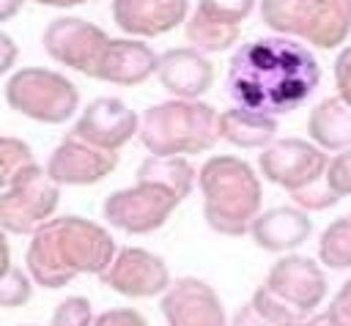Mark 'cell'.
<instances>
[{
	"instance_id": "1",
	"label": "cell",
	"mask_w": 351,
	"mask_h": 326,
	"mask_svg": "<svg viewBox=\"0 0 351 326\" xmlns=\"http://www.w3.org/2000/svg\"><path fill=\"white\" fill-rule=\"evenodd\" d=\"M225 82L236 107L277 118L293 112L313 96L321 82V66L302 41L261 36L239 44L230 55Z\"/></svg>"
},
{
	"instance_id": "2",
	"label": "cell",
	"mask_w": 351,
	"mask_h": 326,
	"mask_svg": "<svg viewBox=\"0 0 351 326\" xmlns=\"http://www.w3.org/2000/svg\"><path fill=\"white\" fill-rule=\"evenodd\" d=\"M115 238L93 219L85 216H52L44 222L27 244L25 263L33 282L41 288H63L80 274H104L115 260Z\"/></svg>"
},
{
	"instance_id": "3",
	"label": "cell",
	"mask_w": 351,
	"mask_h": 326,
	"mask_svg": "<svg viewBox=\"0 0 351 326\" xmlns=\"http://www.w3.org/2000/svg\"><path fill=\"white\" fill-rule=\"evenodd\" d=\"M197 186L203 195V216L219 236H244L263 205V189L258 173L233 153L211 156L197 170Z\"/></svg>"
},
{
	"instance_id": "4",
	"label": "cell",
	"mask_w": 351,
	"mask_h": 326,
	"mask_svg": "<svg viewBox=\"0 0 351 326\" xmlns=\"http://www.w3.org/2000/svg\"><path fill=\"white\" fill-rule=\"evenodd\" d=\"M222 140L219 112L200 99H167L143 112L140 142L151 156H192Z\"/></svg>"
},
{
	"instance_id": "5",
	"label": "cell",
	"mask_w": 351,
	"mask_h": 326,
	"mask_svg": "<svg viewBox=\"0 0 351 326\" xmlns=\"http://www.w3.org/2000/svg\"><path fill=\"white\" fill-rule=\"evenodd\" d=\"M261 19L274 36L335 49L351 33V0H261Z\"/></svg>"
},
{
	"instance_id": "6",
	"label": "cell",
	"mask_w": 351,
	"mask_h": 326,
	"mask_svg": "<svg viewBox=\"0 0 351 326\" xmlns=\"http://www.w3.org/2000/svg\"><path fill=\"white\" fill-rule=\"evenodd\" d=\"M5 101L19 115L38 123H63L80 107L77 85L60 71L25 66L5 79Z\"/></svg>"
},
{
	"instance_id": "7",
	"label": "cell",
	"mask_w": 351,
	"mask_h": 326,
	"mask_svg": "<svg viewBox=\"0 0 351 326\" xmlns=\"http://www.w3.org/2000/svg\"><path fill=\"white\" fill-rule=\"evenodd\" d=\"M0 186V225L5 233L16 236H33L44 222L52 219L60 200V184L41 164L22 170Z\"/></svg>"
},
{
	"instance_id": "8",
	"label": "cell",
	"mask_w": 351,
	"mask_h": 326,
	"mask_svg": "<svg viewBox=\"0 0 351 326\" xmlns=\"http://www.w3.org/2000/svg\"><path fill=\"white\" fill-rule=\"evenodd\" d=\"M178 197L159 186V184H143L137 181L129 189H115L112 195L104 197L101 203V214L107 219V225H112L115 230L132 233V236H145L159 230L173 211L178 208Z\"/></svg>"
},
{
	"instance_id": "9",
	"label": "cell",
	"mask_w": 351,
	"mask_h": 326,
	"mask_svg": "<svg viewBox=\"0 0 351 326\" xmlns=\"http://www.w3.org/2000/svg\"><path fill=\"white\" fill-rule=\"evenodd\" d=\"M326 167H329L326 151L318 148L315 142H307L299 137L274 140L258 156L261 175L288 192H299L304 186L318 184L324 178Z\"/></svg>"
},
{
	"instance_id": "10",
	"label": "cell",
	"mask_w": 351,
	"mask_h": 326,
	"mask_svg": "<svg viewBox=\"0 0 351 326\" xmlns=\"http://www.w3.org/2000/svg\"><path fill=\"white\" fill-rule=\"evenodd\" d=\"M263 285L299 321H304L326 299V274H324L321 263L307 258V255H285V258H280L269 268Z\"/></svg>"
},
{
	"instance_id": "11",
	"label": "cell",
	"mask_w": 351,
	"mask_h": 326,
	"mask_svg": "<svg viewBox=\"0 0 351 326\" xmlns=\"http://www.w3.org/2000/svg\"><path fill=\"white\" fill-rule=\"evenodd\" d=\"M107 44L110 36L82 16H58L41 33V47L55 63H63L88 77L93 74Z\"/></svg>"
},
{
	"instance_id": "12",
	"label": "cell",
	"mask_w": 351,
	"mask_h": 326,
	"mask_svg": "<svg viewBox=\"0 0 351 326\" xmlns=\"http://www.w3.org/2000/svg\"><path fill=\"white\" fill-rule=\"evenodd\" d=\"M110 290L126 296V299H151L162 296L173 279L167 263L143 247H121L110 268L99 277Z\"/></svg>"
},
{
	"instance_id": "13",
	"label": "cell",
	"mask_w": 351,
	"mask_h": 326,
	"mask_svg": "<svg viewBox=\"0 0 351 326\" xmlns=\"http://www.w3.org/2000/svg\"><path fill=\"white\" fill-rule=\"evenodd\" d=\"M140 121L143 115H137L126 101L115 96H99L85 104L71 134L96 148L121 151L134 134H140Z\"/></svg>"
},
{
	"instance_id": "14",
	"label": "cell",
	"mask_w": 351,
	"mask_h": 326,
	"mask_svg": "<svg viewBox=\"0 0 351 326\" xmlns=\"http://www.w3.org/2000/svg\"><path fill=\"white\" fill-rule=\"evenodd\" d=\"M159 310L167 326H228L222 299L197 277H178L162 293Z\"/></svg>"
},
{
	"instance_id": "15",
	"label": "cell",
	"mask_w": 351,
	"mask_h": 326,
	"mask_svg": "<svg viewBox=\"0 0 351 326\" xmlns=\"http://www.w3.org/2000/svg\"><path fill=\"white\" fill-rule=\"evenodd\" d=\"M44 167L60 186H90L118 167V151H104L69 134L55 145Z\"/></svg>"
},
{
	"instance_id": "16",
	"label": "cell",
	"mask_w": 351,
	"mask_h": 326,
	"mask_svg": "<svg viewBox=\"0 0 351 326\" xmlns=\"http://www.w3.org/2000/svg\"><path fill=\"white\" fill-rule=\"evenodd\" d=\"M112 19L129 38H154L189 19V0H112Z\"/></svg>"
},
{
	"instance_id": "17",
	"label": "cell",
	"mask_w": 351,
	"mask_h": 326,
	"mask_svg": "<svg viewBox=\"0 0 351 326\" xmlns=\"http://www.w3.org/2000/svg\"><path fill=\"white\" fill-rule=\"evenodd\" d=\"M156 68H159V55L145 41L126 36V38H110L90 77L110 85L134 88L143 85L151 74H156Z\"/></svg>"
},
{
	"instance_id": "18",
	"label": "cell",
	"mask_w": 351,
	"mask_h": 326,
	"mask_svg": "<svg viewBox=\"0 0 351 326\" xmlns=\"http://www.w3.org/2000/svg\"><path fill=\"white\" fill-rule=\"evenodd\" d=\"M156 77L173 99H200L214 82V66L195 47H173L159 55Z\"/></svg>"
},
{
	"instance_id": "19",
	"label": "cell",
	"mask_w": 351,
	"mask_h": 326,
	"mask_svg": "<svg viewBox=\"0 0 351 326\" xmlns=\"http://www.w3.org/2000/svg\"><path fill=\"white\" fill-rule=\"evenodd\" d=\"M313 233V219L299 205H277L261 211L250 227L255 247L263 252H291L302 247Z\"/></svg>"
},
{
	"instance_id": "20",
	"label": "cell",
	"mask_w": 351,
	"mask_h": 326,
	"mask_svg": "<svg viewBox=\"0 0 351 326\" xmlns=\"http://www.w3.org/2000/svg\"><path fill=\"white\" fill-rule=\"evenodd\" d=\"M307 134L324 151H348L351 148V104L340 96L321 99L307 115Z\"/></svg>"
},
{
	"instance_id": "21",
	"label": "cell",
	"mask_w": 351,
	"mask_h": 326,
	"mask_svg": "<svg viewBox=\"0 0 351 326\" xmlns=\"http://www.w3.org/2000/svg\"><path fill=\"white\" fill-rule=\"evenodd\" d=\"M219 134L225 142L236 148H269L277 137V118L247 110V107H228L219 112Z\"/></svg>"
},
{
	"instance_id": "22",
	"label": "cell",
	"mask_w": 351,
	"mask_h": 326,
	"mask_svg": "<svg viewBox=\"0 0 351 326\" xmlns=\"http://www.w3.org/2000/svg\"><path fill=\"white\" fill-rule=\"evenodd\" d=\"M137 181L143 184H159L170 189L178 200L192 195V186L197 181V173L186 156H145L137 167Z\"/></svg>"
},
{
	"instance_id": "23",
	"label": "cell",
	"mask_w": 351,
	"mask_h": 326,
	"mask_svg": "<svg viewBox=\"0 0 351 326\" xmlns=\"http://www.w3.org/2000/svg\"><path fill=\"white\" fill-rule=\"evenodd\" d=\"M184 30H186L189 47H195V49L203 52V55L230 49V47L239 44V36H241V25H228V22L211 19V16L200 14L197 8H195V14H189V19L184 22Z\"/></svg>"
},
{
	"instance_id": "24",
	"label": "cell",
	"mask_w": 351,
	"mask_h": 326,
	"mask_svg": "<svg viewBox=\"0 0 351 326\" xmlns=\"http://www.w3.org/2000/svg\"><path fill=\"white\" fill-rule=\"evenodd\" d=\"M318 260L326 268H351V214L326 225L318 238Z\"/></svg>"
},
{
	"instance_id": "25",
	"label": "cell",
	"mask_w": 351,
	"mask_h": 326,
	"mask_svg": "<svg viewBox=\"0 0 351 326\" xmlns=\"http://www.w3.org/2000/svg\"><path fill=\"white\" fill-rule=\"evenodd\" d=\"M33 164H38V162L25 140L11 137V134H5L0 140V184L11 181L14 175H19L22 170H27Z\"/></svg>"
},
{
	"instance_id": "26",
	"label": "cell",
	"mask_w": 351,
	"mask_h": 326,
	"mask_svg": "<svg viewBox=\"0 0 351 326\" xmlns=\"http://www.w3.org/2000/svg\"><path fill=\"white\" fill-rule=\"evenodd\" d=\"M33 296V277L16 266H11L8 271H0V301L3 307L14 310V307H25Z\"/></svg>"
},
{
	"instance_id": "27",
	"label": "cell",
	"mask_w": 351,
	"mask_h": 326,
	"mask_svg": "<svg viewBox=\"0 0 351 326\" xmlns=\"http://www.w3.org/2000/svg\"><path fill=\"white\" fill-rule=\"evenodd\" d=\"M96 315L85 296H66L49 318V326H93Z\"/></svg>"
},
{
	"instance_id": "28",
	"label": "cell",
	"mask_w": 351,
	"mask_h": 326,
	"mask_svg": "<svg viewBox=\"0 0 351 326\" xmlns=\"http://www.w3.org/2000/svg\"><path fill=\"white\" fill-rule=\"evenodd\" d=\"M255 3L258 0H197V11L228 25H241L252 14Z\"/></svg>"
},
{
	"instance_id": "29",
	"label": "cell",
	"mask_w": 351,
	"mask_h": 326,
	"mask_svg": "<svg viewBox=\"0 0 351 326\" xmlns=\"http://www.w3.org/2000/svg\"><path fill=\"white\" fill-rule=\"evenodd\" d=\"M324 184L329 186V192L343 200V197H351V148L348 151H340L329 159V167L324 173Z\"/></svg>"
},
{
	"instance_id": "30",
	"label": "cell",
	"mask_w": 351,
	"mask_h": 326,
	"mask_svg": "<svg viewBox=\"0 0 351 326\" xmlns=\"http://www.w3.org/2000/svg\"><path fill=\"white\" fill-rule=\"evenodd\" d=\"M291 197H293V203H296L299 208H304L307 214H310V211H326V208H332V205L340 203V200L329 192V186L324 184V178H321L318 184H313V186H304V189H299V192H291Z\"/></svg>"
},
{
	"instance_id": "31",
	"label": "cell",
	"mask_w": 351,
	"mask_h": 326,
	"mask_svg": "<svg viewBox=\"0 0 351 326\" xmlns=\"http://www.w3.org/2000/svg\"><path fill=\"white\" fill-rule=\"evenodd\" d=\"M93 326H148V321L134 307H112L96 315Z\"/></svg>"
},
{
	"instance_id": "32",
	"label": "cell",
	"mask_w": 351,
	"mask_h": 326,
	"mask_svg": "<svg viewBox=\"0 0 351 326\" xmlns=\"http://www.w3.org/2000/svg\"><path fill=\"white\" fill-rule=\"evenodd\" d=\"M326 315L332 321H337L340 326H351V277L340 285V290L326 304Z\"/></svg>"
},
{
	"instance_id": "33",
	"label": "cell",
	"mask_w": 351,
	"mask_h": 326,
	"mask_svg": "<svg viewBox=\"0 0 351 326\" xmlns=\"http://www.w3.org/2000/svg\"><path fill=\"white\" fill-rule=\"evenodd\" d=\"M335 85H337V96L346 104H351V44L340 49L335 60Z\"/></svg>"
},
{
	"instance_id": "34",
	"label": "cell",
	"mask_w": 351,
	"mask_h": 326,
	"mask_svg": "<svg viewBox=\"0 0 351 326\" xmlns=\"http://www.w3.org/2000/svg\"><path fill=\"white\" fill-rule=\"evenodd\" d=\"M228 326H274L252 301H247V304H241L236 312H233V318H230V323Z\"/></svg>"
},
{
	"instance_id": "35",
	"label": "cell",
	"mask_w": 351,
	"mask_h": 326,
	"mask_svg": "<svg viewBox=\"0 0 351 326\" xmlns=\"http://www.w3.org/2000/svg\"><path fill=\"white\" fill-rule=\"evenodd\" d=\"M0 47H3L0 68H3V71H8V68L16 63V58H19V47H16V41H14L8 33H3V38H0Z\"/></svg>"
},
{
	"instance_id": "36",
	"label": "cell",
	"mask_w": 351,
	"mask_h": 326,
	"mask_svg": "<svg viewBox=\"0 0 351 326\" xmlns=\"http://www.w3.org/2000/svg\"><path fill=\"white\" fill-rule=\"evenodd\" d=\"M22 5H25V0H0V19L8 22L14 14H19Z\"/></svg>"
},
{
	"instance_id": "37",
	"label": "cell",
	"mask_w": 351,
	"mask_h": 326,
	"mask_svg": "<svg viewBox=\"0 0 351 326\" xmlns=\"http://www.w3.org/2000/svg\"><path fill=\"white\" fill-rule=\"evenodd\" d=\"M38 5H49V8H74V5H82L88 0H33Z\"/></svg>"
},
{
	"instance_id": "38",
	"label": "cell",
	"mask_w": 351,
	"mask_h": 326,
	"mask_svg": "<svg viewBox=\"0 0 351 326\" xmlns=\"http://www.w3.org/2000/svg\"><path fill=\"white\" fill-rule=\"evenodd\" d=\"M0 252H3V258H0V271H8V268H11V249H8V238H5V236L0 238Z\"/></svg>"
},
{
	"instance_id": "39",
	"label": "cell",
	"mask_w": 351,
	"mask_h": 326,
	"mask_svg": "<svg viewBox=\"0 0 351 326\" xmlns=\"http://www.w3.org/2000/svg\"><path fill=\"white\" fill-rule=\"evenodd\" d=\"M310 323H313V326H340V323H337V321H332L326 312H321V315L310 318Z\"/></svg>"
},
{
	"instance_id": "40",
	"label": "cell",
	"mask_w": 351,
	"mask_h": 326,
	"mask_svg": "<svg viewBox=\"0 0 351 326\" xmlns=\"http://www.w3.org/2000/svg\"><path fill=\"white\" fill-rule=\"evenodd\" d=\"M282 326H313L310 321H293V323H282Z\"/></svg>"
},
{
	"instance_id": "41",
	"label": "cell",
	"mask_w": 351,
	"mask_h": 326,
	"mask_svg": "<svg viewBox=\"0 0 351 326\" xmlns=\"http://www.w3.org/2000/svg\"><path fill=\"white\" fill-rule=\"evenodd\" d=\"M22 326H33V323H22Z\"/></svg>"
}]
</instances>
